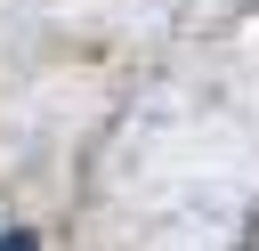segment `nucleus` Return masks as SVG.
<instances>
[{
  "mask_svg": "<svg viewBox=\"0 0 259 251\" xmlns=\"http://www.w3.org/2000/svg\"><path fill=\"white\" fill-rule=\"evenodd\" d=\"M0 251H40V235H32V227H8V235H0Z\"/></svg>",
  "mask_w": 259,
  "mask_h": 251,
  "instance_id": "obj_1",
  "label": "nucleus"
}]
</instances>
